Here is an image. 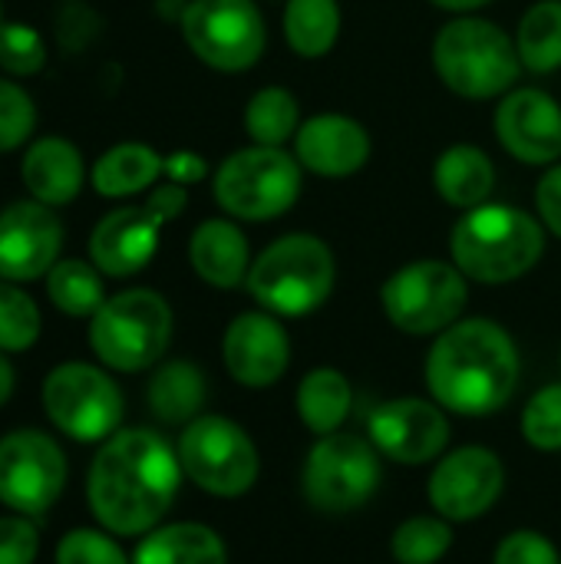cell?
I'll list each match as a JSON object with an SVG mask.
<instances>
[{"mask_svg": "<svg viewBox=\"0 0 561 564\" xmlns=\"http://www.w3.org/2000/svg\"><path fill=\"white\" fill-rule=\"evenodd\" d=\"M215 202L238 221L281 218L301 195V162L274 145L231 152L212 182Z\"/></svg>", "mask_w": 561, "mask_h": 564, "instance_id": "52a82bcc", "label": "cell"}, {"mask_svg": "<svg viewBox=\"0 0 561 564\" xmlns=\"http://www.w3.org/2000/svg\"><path fill=\"white\" fill-rule=\"evenodd\" d=\"M298 416L301 423L317 433V436H331V433H341V426L347 423L350 416V403H354V393H350V383L341 370L334 367H317L311 370L301 383H298Z\"/></svg>", "mask_w": 561, "mask_h": 564, "instance_id": "4316f807", "label": "cell"}, {"mask_svg": "<svg viewBox=\"0 0 561 564\" xmlns=\"http://www.w3.org/2000/svg\"><path fill=\"white\" fill-rule=\"evenodd\" d=\"M46 66V43L30 23H0V69L10 76H36Z\"/></svg>", "mask_w": 561, "mask_h": 564, "instance_id": "e575fe53", "label": "cell"}, {"mask_svg": "<svg viewBox=\"0 0 561 564\" xmlns=\"http://www.w3.org/2000/svg\"><path fill=\"white\" fill-rule=\"evenodd\" d=\"M20 178L30 198L50 208H63L79 195L86 182V162L69 139L43 135L26 149L20 162Z\"/></svg>", "mask_w": 561, "mask_h": 564, "instance_id": "44dd1931", "label": "cell"}, {"mask_svg": "<svg viewBox=\"0 0 561 564\" xmlns=\"http://www.w3.org/2000/svg\"><path fill=\"white\" fill-rule=\"evenodd\" d=\"M188 205V188L165 182L149 192L142 205H122L103 215L89 235V261L106 278L139 274L159 251L162 225L175 221Z\"/></svg>", "mask_w": 561, "mask_h": 564, "instance_id": "ba28073f", "label": "cell"}, {"mask_svg": "<svg viewBox=\"0 0 561 564\" xmlns=\"http://www.w3.org/2000/svg\"><path fill=\"white\" fill-rule=\"evenodd\" d=\"M43 410L63 436L76 443H106L119 433L126 400L106 370L73 360L46 373Z\"/></svg>", "mask_w": 561, "mask_h": 564, "instance_id": "30bf717a", "label": "cell"}, {"mask_svg": "<svg viewBox=\"0 0 561 564\" xmlns=\"http://www.w3.org/2000/svg\"><path fill=\"white\" fill-rule=\"evenodd\" d=\"M132 564H228V552L215 529L175 522L145 532L132 552Z\"/></svg>", "mask_w": 561, "mask_h": 564, "instance_id": "cb8c5ba5", "label": "cell"}, {"mask_svg": "<svg viewBox=\"0 0 561 564\" xmlns=\"http://www.w3.org/2000/svg\"><path fill=\"white\" fill-rule=\"evenodd\" d=\"M493 564H561V555L542 532L519 529L499 542Z\"/></svg>", "mask_w": 561, "mask_h": 564, "instance_id": "74e56055", "label": "cell"}, {"mask_svg": "<svg viewBox=\"0 0 561 564\" xmlns=\"http://www.w3.org/2000/svg\"><path fill=\"white\" fill-rule=\"evenodd\" d=\"M516 50L522 69L555 73L561 69V0L532 3L516 30Z\"/></svg>", "mask_w": 561, "mask_h": 564, "instance_id": "f546056e", "label": "cell"}, {"mask_svg": "<svg viewBox=\"0 0 561 564\" xmlns=\"http://www.w3.org/2000/svg\"><path fill=\"white\" fill-rule=\"evenodd\" d=\"M205 397H208L205 373L188 360L162 364L145 390L149 410L169 426H188L195 416H202Z\"/></svg>", "mask_w": 561, "mask_h": 564, "instance_id": "484cf974", "label": "cell"}, {"mask_svg": "<svg viewBox=\"0 0 561 564\" xmlns=\"http://www.w3.org/2000/svg\"><path fill=\"white\" fill-rule=\"evenodd\" d=\"M245 129L255 145H274L284 149L301 129V106L298 96L284 86H265L258 89L245 106Z\"/></svg>", "mask_w": 561, "mask_h": 564, "instance_id": "4dcf8cb0", "label": "cell"}, {"mask_svg": "<svg viewBox=\"0 0 561 564\" xmlns=\"http://www.w3.org/2000/svg\"><path fill=\"white\" fill-rule=\"evenodd\" d=\"M522 436L542 453L561 449V383L542 387L522 410Z\"/></svg>", "mask_w": 561, "mask_h": 564, "instance_id": "836d02e7", "label": "cell"}, {"mask_svg": "<svg viewBox=\"0 0 561 564\" xmlns=\"http://www.w3.org/2000/svg\"><path fill=\"white\" fill-rule=\"evenodd\" d=\"M433 3L443 7V10H453V13H473V10H479V7H486L493 0H433Z\"/></svg>", "mask_w": 561, "mask_h": 564, "instance_id": "7bdbcfd3", "label": "cell"}, {"mask_svg": "<svg viewBox=\"0 0 561 564\" xmlns=\"http://www.w3.org/2000/svg\"><path fill=\"white\" fill-rule=\"evenodd\" d=\"M341 36L337 0H288L284 3V40L304 59H321Z\"/></svg>", "mask_w": 561, "mask_h": 564, "instance_id": "83f0119b", "label": "cell"}, {"mask_svg": "<svg viewBox=\"0 0 561 564\" xmlns=\"http://www.w3.org/2000/svg\"><path fill=\"white\" fill-rule=\"evenodd\" d=\"M13 387H17V377H13V367L7 360V354L0 350V406L13 397Z\"/></svg>", "mask_w": 561, "mask_h": 564, "instance_id": "b9f144b4", "label": "cell"}, {"mask_svg": "<svg viewBox=\"0 0 561 564\" xmlns=\"http://www.w3.org/2000/svg\"><path fill=\"white\" fill-rule=\"evenodd\" d=\"M337 281L334 251L317 235L298 231L271 241L248 271L245 288L274 317H308L317 311Z\"/></svg>", "mask_w": 561, "mask_h": 564, "instance_id": "277c9868", "label": "cell"}, {"mask_svg": "<svg viewBox=\"0 0 561 564\" xmlns=\"http://www.w3.org/2000/svg\"><path fill=\"white\" fill-rule=\"evenodd\" d=\"M433 185L440 198L453 208L470 212L476 205H486L496 188L493 159L479 145H470V142L450 145L433 165Z\"/></svg>", "mask_w": 561, "mask_h": 564, "instance_id": "603a6c76", "label": "cell"}, {"mask_svg": "<svg viewBox=\"0 0 561 564\" xmlns=\"http://www.w3.org/2000/svg\"><path fill=\"white\" fill-rule=\"evenodd\" d=\"M493 126L499 145L522 165H555L561 159V106L546 89H509Z\"/></svg>", "mask_w": 561, "mask_h": 564, "instance_id": "ac0fdd59", "label": "cell"}, {"mask_svg": "<svg viewBox=\"0 0 561 564\" xmlns=\"http://www.w3.org/2000/svg\"><path fill=\"white\" fill-rule=\"evenodd\" d=\"M370 443L400 466L433 463L450 443V420L436 400L403 397L380 403L367 420Z\"/></svg>", "mask_w": 561, "mask_h": 564, "instance_id": "2e32d148", "label": "cell"}, {"mask_svg": "<svg viewBox=\"0 0 561 564\" xmlns=\"http://www.w3.org/2000/svg\"><path fill=\"white\" fill-rule=\"evenodd\" d=\"M162 162L165 155L145 142H119L96 159L89 182L103 198H129L162 178Z\"/></svg>", "mask_w": 561, "mask_h": 564, "instance_id": "d4e9b609", "label": "cell"}, {"mask_svg": "<svg viewBox=\"0 0 561 564\" xmlns=\"http://www.w3.org/2000/svg\"><path fill=\"white\" fill-rule=\"evenodd\" d=\"M519 350L506 327L486 317L446 327L427 357L430 397L460 416H493L519 387Z\"/></svg>", "mask_w": 561, "mask_h": 564, "instance_id": "7a4b0ae2", "label": "cell"}, {"mask_svg": "<svg viewBox=\"0 0 561 564\" xmlns=\"http://www.w3.org/2000/svg\"><path fill=\"white\" fill-rule=\"evenodd\" d=\"M536 208L542 215V225L561 238V162L549 165V172L539 178L536 188Z\"/></svg>", "mask_w": 561, "mask_h": 564, "instance_id": "ab89813d", "label": "cell"}, {"mask_svg": "<svg viewBox=\"0 0 561 564\" xmlns=\"http://www.w3.org/2000/svg\"><path fill=\"white\" fill-rule=\"evenodd\" d=\"M36 129V106L23 86L0 79V152L20 149Z\"/></svg>", "mask_w": 561, "mask_h": 564, "instance_id": "d590c367", "label": "cell"}, {"mask_svg": "<svg viewBox=\"0 0 561 564\" xmlns=\"http://www.w3.org/2000/svg\"><path fill=\"white\" fill-rule=\"evenodd\" d=\"M546 251V228L516 205H476L450 231L453 264L479 284H509L529 274Z\"/></svg>", "mask_w": 561, "mask_h": 564, "instance_id": "3957f363", "label": "cell"}, {"mask_svg": "<svg viewBox=\"0 0 561 564\" xmlns=\"http://www.w3.org/2000/svg\"><path fill=\"white\" fill-rule=\"evenodd\" d=\"M188 50L218 73L251 69L268 43V26L255 0H192L182 13Z\"/></svg>", "mask_w": 561, "mask_h": 564, "instance_id": "4fadbf2b", "label": "cell"}, {"mask_svg": "<svg viewBox=\"0 0 561 564\" xmlns=\"http://www.w3.org/2000/svg\"><path fill=\"white\" fill-rule=\"evenodd\" d=\"M60 248L63 225L50 205L23 198L0 212V281L26 284L46 278L60 261Z\"/></svg>", "mask_w": 561, "mask_h": 564, "instance_id": "e0dca14e", "label": "cell"}, {"mask_svg": "<svg viewBox=\"0 0 561 564\" xmlns=\"http://www.w3.org/2000/svg\"><path fill=\"white\" fill-rule=\"evenodd\" d=\"M43 321L36 301L13 281H0V350L23 354L40 340Z\"/></svg>", "mask_w": 561, "mask_h": 564, "instance_id": "d6a6232c", "label": "cell"}, {"mask_svg": "<svg viewBox=\"0 0 561 564\" xmlns=\"http://www.w3.org/2000/svg\"><path fill=\"white\" fill-rule=\"evenodd\" d=\"M470 288L466 274L453 261H413L393 271L380 288V304L387 321L413 337L443 334L466 311Z\"/></svg>", "mask_w": 561, "mask_h": 564, "instance_id": "9c48e42d", "label": "cell"}, {"mask_svg": "<svg viewBox=\"0 0 561 564\" xmlns=\"http://www.w3.org/2000/svg\"><path fill=\"white\" fill-rule=\"evenodd\" d=\"M162 175H165V182H175V185L188 188V185H198L208 175V162L198 152H172L162 162Z\"/></svg>", "mask_w": 561, "mask_h": 564, "instance_id": "60d3db41", "label": "cell"}, {"mask_svg": "<svg viewBox=\"0 0 561 564\" xmlns=\"http://www.w3.org/2000/svg\"><path fill=\"white\" fill-rule=\"evenodd\" d=\"M40 552V532L30 516L0 519V564H33Z\"/></svg>", "mask_w": 561, "mask_h": 564, "instance_id": "f35d334b", "label": "cell"}, {"mask_svg": "<svg viewBox=\"0 0 561 564\" xmlns=\"http://www.w3.org/2000/svg\"><path fill=\"white\" fill-rule=\"evenodd\" d=\"M304 499L327 516L360 509L380 486V453L370 440L350 433L321 436L301 473Z\"/></svg>", "mask_w": 561, "mask_h": 564, "instance_id": "7c38bea8", "label": "cell"}, {"mask_svg": "<svg viewBox=\"0 0 561 564\" xmlns=\"http://www.w3.org/2000/svg\"><path fill=\"white\" fill-rule=\"evenodd\" d=\"M172 340V307L149 288L106 297L89 317V347L109 370L139 373L162 360Z\"/></svg>", "mask_w": 561, "mask_h": 564, "instance_id": "8992f818", "label": "cell"}, {"mask_svg": "<svg viewBox=\"0 0 561 564\" xmlns=\"http://www.w3.org/2000/svg\"><path fill=\"white\" fill-rule=\"evenodd\" d=\"M453 549V525L443 516H413L397 525L390 555L400 564H436Z\"/></svg>", "mask_w": 561, "mask_h": 564, "instance_id": "1f68e13d", "label": "cell"}, {"mask_svg": "<svg viewBox=\"0 0 561 564\" xmlns=\"http://www.w3.org/2000/svg\"><path fill=\"white\" fill-rule=\"evenodd\" d=\"M182 486L179 453L155 430L112 433L86 476V502L112 535H145L172 509Z\"/></svg>", "mask_w": 561, "mask_h": 564, "instance_id": "6da1fadb", "label": "cell"}, {"mask_svg": "<svg viewBox=\"0 0 561 564\" xmlns=\"http://www.w3.org/2000/svg\"><path fill=\"white\" fill-rule=\"evenodd\" d=\"M0 23H3V3H0Z\"/></svg>", "mask_w": 561, "mask_h": 564, "instance_id": "ee69618b", "label": "cell"}, {"mask_svg": "<svg viewBox=\"0 0 561 564\" xmlns=\"http://www.w3.org/2000/svg\"><path fill=\"white\" fill-rule=\"evenodd\" d=\"M433 66L443 86L463 99L506 96L522 73L516 40L493 20L470 13L450 20L436 33Z\"/></svg>", "mask_w": 561, "mask_h": 564, "instance_id": "5b68a950", "label": "cell"}, {"mask_svg": "<svg viewBox=\"0 0 561 564\" xmlns=\"http://www.w3.org/2000/svg\"><path fill=\"white\" fill-rule=\"evenodd\" d=\"M294 159L301 169L324 178H347L370 159V132L341 112H321L301 122L294 135Z\"/></svg>", "mask_w": 561, "mask_h": 564, "instance_id": "ffe728a7", "label": "cell"}, {"mask_svg": "<svg viewBox=\"0 0 561 564\" xmlns=\"http://www.w3.org/2000/svg\"><path fill=\"white\" fill-rule=\"evenodd\" d=\"M506 489L503 459L486 446L446 453L430 476V502L446 522H473L486 516Z\"/></svg>", "mask_w": 561, "mask_h": 564, "instance_id": "9a60e30c", "label": "cell"}, {"mask_svg": "<svg viewBox=\"0 0 561 564\" xmlns=\"http://www.w3.org/2000/svg\"><path fill=\"white\" fill-rule=\"evenodd\" d=\"M182 473L208 496L238 499L258 482V449L251 436L225 420L202 413L179 436Z\"/></svg>", "mask_w": 561, "mask_h": 564, "instance_id": "8fae6325", "label": "cell"}, {"mask_svg": "<svg viewBox=\"0 0 561 564\" xmlns=\"http://www.w3.org/2000/svg\"><path fill=\"white\" fill-rule=\"evenodd\" d=\"M66 486V456L40 430H13L0 440V502L30 519H43Z\"/></svg>", "mask_w": 561, "mask_h": 564, "instance_id": "5bb4252c", "label": "cell"}, {"mask_svg": "<svg viewBox=\"0 0 561 564\" xmlns=\"http://www.w3.org/2000/svg\"><path fill=\"white\" fill-rule=\"evenodd\" d=\"M56 564H132V558L106 532L73 529L56 545Z\"/></svg>", "mask_w": 561, "mask_h": 564, "instance_id": "8d00e7d4", "label": "cell"}, {"mask_svg": "<svg viewBox=\"0 0 561 564\" xmlns=\"http://www.w3.org/2000/svg\"><path fill=\"white\" fill-rule=\"evenodd\" d=\"M222 357L235 383L265 390L284 377L291 364V340L274 314L248 311L228 324L222 340Z\"/></svg>", "mask_w": 561, "mask_h": 564, "instance_id": "d6986e66", "label": "cell"}, {"mask_svg": "<svg viewBox=\"0 0 561 564\" xmlns=\"http://www.w3.org/2000/svg\"><path fill=\"white\" fill-rule=\"evenodd\" d=\"M188 264L205 284L218 291L241 288L251 271V248L245 231L231 218L202 221L188 238Z\"/></svg>", "mask_w": 561, "mask_h": 564, "instance_id": "7402d4cb", "label": "cell"}, {"mask_svg": "<svg viewBox=\"0 0 561 564\" xmlns=\"http://www.w3.org/2000/svg\"><path fill=\"white\" fill-rule=\"evenodd\" d=\"M46 294L66 317H93L106 304L103 271L83 258H63L46 274Z\"/></svg>", "mask_w": 561, "mask_h": 564, "instance_id": "f1b7e54d", "label": "cell"}]
</instances>
